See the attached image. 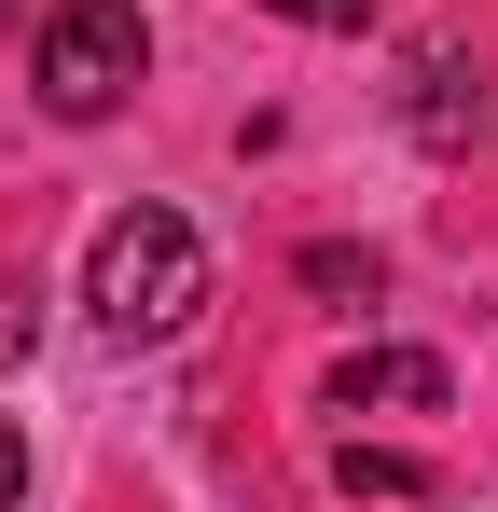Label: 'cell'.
I'll list each match as a JSON object with an SVG mask.
<instances>
[{"label":"cell","mask_w":498,"mask_h":512,"mask_svg":"<svg viewBox=\"0 0 498 512\" xmlns=\"http://www.w3.org/2000/svg\"><path fill=\"white\" fill-rule=\"evenodd\" d=\"M83 305H97L111 346L194 333V305H208V250H194V222H180V208H111L97 250H83Z\"/></svg>","instance_id":"cell-1"},{"label":"cell","mask_w":498,"mask_h":512,"mask_svg":"<svg viewBox=\"0 0 498 512\" xmlns=\"http://www.w3.org/2000/svg\"><path fill=\"white\" fill-rule=\"evenodd\" d=\"M153 70V28L139 0H42V111L56 125H111Z\"/></svg>","instance_id":"cell-2"},{"label":"cell","mask_w":498,"mask_h":512,"mask_svg":"<svg viewBox=\"0 0 498 512\" xmlns=\"http://www.w3.org/2000/svg\"><path fill=\"white\" fill-rule=\"evenodd\" d=\"M360 402H443V360L429 346H360V360H332V416H360Z\"/></svg>","instance_id":"cell-3"},{"label":"cell","mask_w":498,"mask_h":512,"mask_svg":"<svg viewBox=\"0 0 498 512\" xmlns=\"http://www.w3.org/2000/svg\"><path fill=\"white\" fill-rule=\"evenodd\" d=\"M471 125H485V70L429 56V70H415V139H471Z\"/></svg>","instance_id":"cell-4"},{"label":"cell","mask_w":498,"mask_h":512,"mask_svg":"<svg viewBox=\"0 0 498 512\" xmlns=\"http://www.w3.org/2000/svg\"><path fill=\"white\" fill-rule=\"evenodd\" d=\"M332 485H346V499H429V471L388 457V443H346V457H332Z\"/></svg>","instance_id":"cell-5"},{"label":"cell","mask_w":498,"mask_h":512,"mask_svg":"<svg viewBox=\"0 0 498 512\" xmlns=\"http://www.w3.org/2000/svg\"><path fill=\"white\" fill-rule=\"evenodd\" d=\"M374 277H388V263L346 250V236H319V250H305V291H332V305H374Z\"/></svg>","instance_id":"cell-6"},{"label":"cell","mask_w":498,"mask_h":512,"mask_svg":"<svg viewBox=\"0 0 498 512\" xmlns=\"http://www.w3.org/2000/svg\"><path fill=\"white\" fill-rule=\"evenodd\" d=\"M291 28H374V0H277Z\"/></svg>","instance_id":"cell-7"},{"label":"cell","mask_w":498,"mask_h":512,"mask_svg":"<svg viewBox=\"0 0 498 512\" xmlns=\"http://www.w3.org/2000/svg\"><path fill=\"white\" fill-rule=\"evenodd\" d=\"M14 499H28V429L0 416V512H14Z\"/></svg>","instance_id":"cell-8"}]
</instances>
